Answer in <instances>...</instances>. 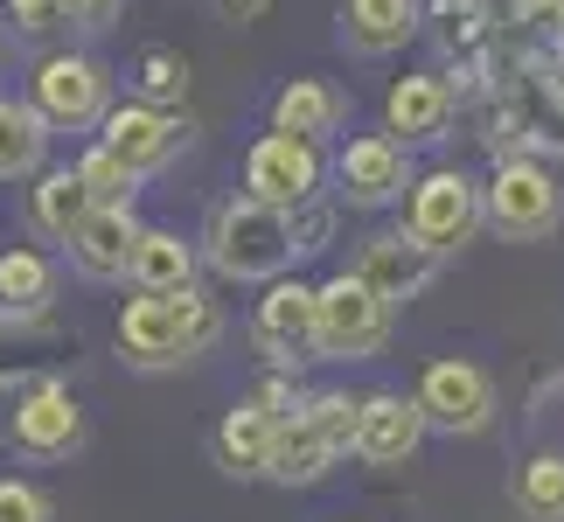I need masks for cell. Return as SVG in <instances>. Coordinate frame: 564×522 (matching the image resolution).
Wrapping results in <instances>:
<instances>
[{
	"mask_svg": "<svg viewBox=\"0 0 564 522\" xmlns=\"http://www.w3.org/2000/svg\"><path fill=\"white\" fill-rule=\"evenodd\" d=\"M119 356L126 369H147V377H161V369H182L195 356H209L216 341H224V307L188 286V293H133L119 307Z\"/></svg>",
	"mask_w": 564,
	"mask_h": 522,
	"instance_id": "1",
	"label": "cell"
},
{
	"mask_svg": "<svg viewBox=\"0 0 564 522\" xmlns=\"http://www.w3.org/2000/svg\"><path fill=\"white\" fill-rule=\"evenodd\" d=\"M203 258H209L216 279H230V286H272V279H286L300 265L293 216L251 203V195H230V203H216V216H209Z\"/></svg>",
	"mask_w": 564,
	"mask_h": 522,
	"instance_id": "2",
	"label": "cell"
},
{
	"mask_svg": "<svg viewBox=\"0 0 564 522\" xmlns=\"http://www.w3.org/2000/svg\"><path fill=\"white\" fill-rule=\"evenodd\" d=\"M481 209H488V230L502 237V244H544L564 224V188L536 154H509V161H495V174L481 182Z\"/></svg>",
	"mask_w": 564,
	"mask_h": 522,
	"instance_id": "3",
	"label": "cell"
},
{
	"mask_svg": "<svg viewBox=\"0 0 564 522\" xmlns=\"http://www.w3.org/2000/svg\"><path fill=\"white\" fill-rule=\"evenodd\" d=\"M29 105L50 119V133H91L112 119V70L91 50H50L29 70Z\"/></svg>",
	"mask_w": 564,
	"mask_h": 522,
	"instance_id": "4",
	"label": "cell"
},
{
	"mask_svg": "<svg viewBox=\"0 0 564 522\" xmlns=\"http://www.w3.org/2000/svg\"><path fill=\"white\" fill-rule=\"evenodd\" d=\"M0 439H8L14 460H29V467H56V460H70V453H84L91 425H84V404L70 398V383L35 377V383L14 398L8 432H0Z\"/></svg>",
	"mask_w": 564,
	"mask_h": 522,
	"instance_id": "5",
	"label": "cell"
},
{
	"mask_svg": "<svg viewBox=\"0 0 564 522\" xmlns=\"http://www.w3.org/2000/svg\"><path fill=\"white\" fill-rule=\"evenodd\" d=\"M390 300L377 286H362L356 272H335L321 286V335H314V362H370L390 341Z\"/></svg>",
	"mask_w": 564,
	"mask_h": 522,
	"instance_id": "6",
	"label": "cell"
},
{
	"mask_svg": "<svg viewBox=\"0 0 564 522\" xmlns=\"http://www.w3.org/2000/svg\"><path fill=\"white\" fill-rule=\"evenodd\" d=\"M481 224H488L481 182L460 174V167H432V174H419V188L404 195V230L419 237V244H432L440 258L474 244V230H481Z\"/></svg>",
	"mask_w": 564,
	"mask_h": 522,
	"instance_id": "7",
	"label": "cell"
},
{
	"mask_svg": "<svg viewBox=\"0 0 564 522\" xmlns=\"http://www.w3.org/2000/svg\"><path fill=\"white\" fill-rule=\"evenodd\" d=\"M321 182H328V161H321V146L314 140H300V133H258L251 140V154H245V195L251 203H265V209H307L321 203Z\"/></svg>",
	"mask_w": 564,
	"mask_h": 522,
	"instance_id": "8",
	"label": "cell"
},
{
	"mask_svg": "<svg viewBox=\"0 0 564 522\" xmlns=\"http://www.w3.org/2000/svg\"><path fill=\"white\" fill-rule=\"evenodd\" d=\"M411 398L425 404L432 432H446V439H481V432L495 425V411H502V404H495V377H488L481 362H467V356L425 362Z\"/></svg>",
	"mask_w": 564,
	"mask_h": 522,
	"instance_id": "9",
	"label": "cell"
},
{
	"mask_svg": "<svg viewBox=\"0 0 564 522\" xmlns=\"http://www.w3.org/2000/svg\"><path fill=\"white\" fill-rule=\"evenodd\" d=\"M411 188H419V174H411V146L398 133H356L335 154V195L349 209H390Z\"/></svg>",
	"mask_w": 564,
	"mask_h": 522,
	"instance_id": "10",
	"label": "cell"
},
{
	"mask_svg": "<svg viewBox=\"0 0 564 522\" xmlns=\"http://www.w3.org/2000/svg\"><path fill=\"white\" fill-rule=\"evenodd\" d=\"M314 335H321V286L300 279H272L265 300L251 307V341L272 369H300L314 362Z\"/></svg>",
	"mask_w": 564,
	"mask_h": 522,
	"instance_id": "11",
	"label": "cell"
},
{
	"mask_svg": "<svg viewBox=\"0 0 564 522\" xmlns=\"http://www.w3.org/2000/svg\"><path fill=\"white\" fill-rule=\"evenodd\" d=\"M98 140L147 182V174H167L188 154V119L161 112V105H147V98H126V105H112V119L98 126Z\"/></svg>",
	"mask_w": 564,
	"mask_h": 522,
	"instance_id": "12",
	"label": "cell"
},
{
	"mask_svg": "<svg viewBox=\"0 0 564 522\" xmlns=\"http://www.w3.org/2000/svg\"><path fill=\"white\" fill-rule=\"evenodd\" d=\"M362 286H377L390 307H404V300H419L432 286V272H440V251L419 244L411 230H377V237H362V251H356V265H349Z\"/></svg>",
	"mask_w": 564,
	"mask_h": 522,
	"instance_id": "13",
	"label": "cell"
},
{
	"mask_svg": "<svg viewBox=\"0 0 564 522\" xmlns=\"http://www.w3.org/2000/svg\"><path fill=\"white\" fill-rule=\"evenodd\" d=\"M425 404L419 398H404V390H370L362 398V432H356V460L362 467H404L411 453L425 446Z\"/></svg>",
	"mask_w": 564,
	"mask_h": 522,
	"instance_id": "14",
	"label": "cell"
},
{
	"mask_svg": "<svg viewBox=\"0 0 564 522\" xmlns=\"http://www.w3.org/2000/svg\"><path fill=\"white\" fill-rule=\"evenodd\" d=\"M140 237H147V224L133 209H91V224H84L63 251H70L77 279H91V286H119V279H133Z\"/></svg>",
	"mask_w": 564,
	"mask_h": 522,
	"instance_id": "15",
	"label": "cell"
},
{
	"mask_svg": "<svg viewBox=\"0 0 564 522\" xmlns=\"http://www.w3.org/2000/svg\"><path fill=\"white\" fill-rule=\"evenodd\" d=\"M453 112H460V91L446 84V70H411L383 98V133H398L404 146H425V140H446Z\"/></svg>",
	"mask_w": 564,
	"mask_h": 522,
	"instance_id": "16",
	"label": "cell"
},
{
	"mask_svg": "<svg viewBox=\"0 0 564 522\" xmlns=\"http://www.w3.org/2000/svg\"><path fill=\"white\" fill-rule=\"evenodd\" d=\"M341 460H349V446H341L307 404L279 418V446H272V481L279 488H321Z\"/></svg>",
	"mask_w": 564,
	"mask_h": 522,
	"instance_id": "17",
	"label": "cell"
},
{
	"mask_svg": "<svg viewBox=\"0 0 564 522\" xmlns=\"http://www.w3.org/2000/svg\"><path fill=\"white\" fill-rule=\"evenodd\" d=\"M272 446H279V411H265L258 398L230 404L224 418H216V467L230 474V481H272Z\"/></svg>",
	"mask_w": 564,
	"mask_h": 522,
	"instance_id": "18",
	"label": "cell"
},
{
	"mask_svg": "<svg viewBox=\"0 0 564 522\" xmlns=\"http://www.w3.org/2000/svg\"><path fill=\"white\" fill-rule=\"evenodd\" d=\"M411 35H425V0H341L349 56H398Z\"/></svg>",
	"mask_w": 564,
	"mask_h": 522,
	"instance_id": "19",
	"label": "cell"
},
{
	"mask_svg": "<svg viewBox=\"0 0 564 522\" xmlns=\"http://www.w3.org/2000/svg\"><path fill=\"white\" fill-rule=\"evenodd\" d=\"M91 209H98V195H91V182L77 174V161L35 174V188H29V224L50 237V244H70V237L91 224Z\"/></svg>",
	"mask_w": 564,
	"mask_h": 522,
	"instance_id": "20",
	"label": "cell"
},
{
	"mask_svg": "<svg viewBox=\"0 0 564 522\" xmlns=\"http://www.w3.org/2000/svg\"><path fill=\"white\" fill-rule=\"evenodd\" d=\"M341 119H349V98L335 91L328 77H286L272 98V133H300V140H335Z\"/></svg>",
	"mask_w": 564,
	"mask_h": 522,
	"instance_id": "21",
	"label": "cell"
},
{
	"mask_svg": "<svg viewBox=\"0 0 564 522\" xmlns=\"http://www.w3.org/2000/svg\"><path fill=\"white\" fill-rule=\"evenodd\" d=\"M56 300V265L29 244L0 251V328H35Z\"/></svg>",
	"mask_w": 564,
	"mask_h": 522,
	"instance_id": "22",
	"label": "cell"
},
{
	"mask_svg": "<svg viewBox=\"0 0 564 522\" xmlns=\"http://www.w3.org/2000/svg\"><path fill=\"white\" fill-rule=\"evenodd\" d=\"M50 167V119L29 98H0V182H35Z\"/></svg>",
	"mask_w": 564,
	"mask_h": 522,
	"instance_id": "23",
	"label": "cell"
},
{
	"mask_svg": "<svg viewBox=\"0 0 564 522\" xmlns=\"http://www.w3.org/2000/svg\"><path fill=\"white\" fill-rule=\"evenodd\" d=\"M195 286V244L182 230L147 224L140 258H133V293H188Z\"/></svg>",
	"mask_w": 564,
	"mask_h": 522,
	"instance_id": "24",
	"label": "cell"
},
{
	"mask_svg": "<svg viewBox=\"0 0 564 522\" xmlns=\"http://www.w3.org/2000/svg\"><path fill=\"white\" fill-rule=\"evenodd\" d=\"M509 494L523 522H564V453H530Z\"/></svg>",
	"mask_w": 564,
	"mask_h": 522,
	"instance_id": "25",
	"label": "cell"
},
{
	"mask_svg": "<svg viewBox=\"0 0 564 522\" xmlns=\"http://www.w3.org/2000/svg\"><path fill=\"white\" fill-rule=\"evenodd\" d=\"M133 91L147 98V105H161V112H175V105L188 98V56L182 50H140V63H133Z\"/></svg>",
	"mask_w": 564,
	"mask_h": 522,
	"instance_id": "26",
	"label": "cell"
},
{
	"mask_svg": "<svg viewBox=\"0 0 564 522\" xmlns=\"http://www.w3.org/2000/svg\"><path fill=\"white\" fill-rule=\"evenodd\" d=\"M77 174H84V182H91L98 209H133V195H140V174L126 167V161H119V154H112V146H105V140H91V146H84V154H77Z\"/></svg>",
	"mask_w": 564,
	"mask_h": 522,
	"instance_id": "27",
	"label": "cell"
},
{
	"mask_svg": "<svg viewBox=\"0 0 564 522\" xmlns=\"http://www.w3.org/2000/svg\"><path fill=\"white\" fill-rule=\"evenodd\" d=\"M0 8H8L14 35H29V42H42V35H63V29H77V0H0Z\"/></svg>",
	"mask_w": 564,
	"mask_h": 522,
	"instance_id": "28",
	"label": "cell"
},
{
	"mask_svg": "<svg viewBox=\"0 0 564 522\" xmlns=\"http://www.w3.org/2000/svg\"><path fill=\"white\" fill-rule=\"evenodd\" d=\"M0 522H56V509H50V494H42L35 481H0Z\"/></svg>",
	"mask_w": 564,
	"mask_h": 522,
	"instance_id": "29",
	"label": "cell"
},
{
	"mask_svg": "<svg viewBox=\"0 0 564 522\" xmlns=\"http://www.w3.org/2000/svg\"><path fill=\"white\" fill-rule=\"evenodd\" d=\"M328 237H335V209H328V203H307V209H293V244H300V258L328 251Z\"/></svg>",
	"mask_w": 564,
	"mask_h": 522,
	"instance_id": "30",
	"label": "cell"
},
{
	"mask_svg": "<svg viewBox=\"0 0 564 522\" xmlns=\"http://www.w3.org/2000/svg\"><path fill=\"white\" fill-rule=\"evenodd\" d=\"M474 14H481L495 35H523V21H530V0H474Z\"/></svg>",
	"mask_w": 564,
	"mask_h": 522,
	"instance_id": "31",
	"label": "cell"
},
{
	"mask_svg": "<svg viewBox=\"0 0 564 522\" xmlns=\"http://www.w3.org/2000/svg\"><path fill=\"white\" fill-rule=\"evenodd\" d=\"M523 35H551V42H564V0H530Z\"/></svg>",
	"mask_w": 564,
	"mask_h": 522,
	"instance_id": "32",
	"label": "cell"
},
{
	"mask_svg": "<svg viewBox=\"0 0 564 522\" xmlns=\"http://www.w3.org/2000/svg\"><path fill=\"white\" fill-rule=\"evenodd\" d=\"M119 8H126V0H77V29L84 35H105L119 21Z\"/></svg>",
	"mask_w": 564,
	"mask_h": 522,
	"instance_id": "33",
	"label": "cell"
},
{
	"mask_svg": "<svg viewBox=\"0 0 564 522\" xmlns=\"http://www.w3.org/2000/svg\"><path fill=\"white\" fill-rule=\"evenodd\" d=\"M544 91H551V112H557V119H564V56H557V63H551V77H544Z\"/></svg>",
	"mask_w": 564,
	"mask_h": 522,
	"instance_id": "34",
	"label": "cell"
},
{
	"mask_svg": "<svg viewBox=\"0 0 564 522\" xmlns=\"http://www.w3.org/2000/svg\"><path fill=\"white\" fill-rule=\"evenodd\" d=\"M265 8H272V0H224V14H230V21H258Z\"/></svg>",
	"mask_w": 564,
	"mask_h": 522,
	"instance_id": "35",
	"label": "cell"
},
{
	"mask_svg": "<svg viewBox=\"0 0 564 522\" xmlns=\"http://www.w3.org/2000/svg\"><path fill=\"white\" fill-rule=\"evenodd\" d=\"M335 522H362V515H335Z\"/></svg>",
	"mask_w": 564,
	"mask_h": 522,
	"instance_id": "36",
	"label": "cell"
},
{
	"mask_svg": "<svg viewBox=\"0 0 564 522\" xmlns=\"http://www.w3.org/2000/svg\"><path fill=\"white\" fill-rule=\"evenodd\" d=\"M557 50H564V42H557Z\"/></svg>",
	"mask_w": 564,
	"mask_h": 522,
	"instance_id": "37",
	"label": "cell"
}]
</instances>
